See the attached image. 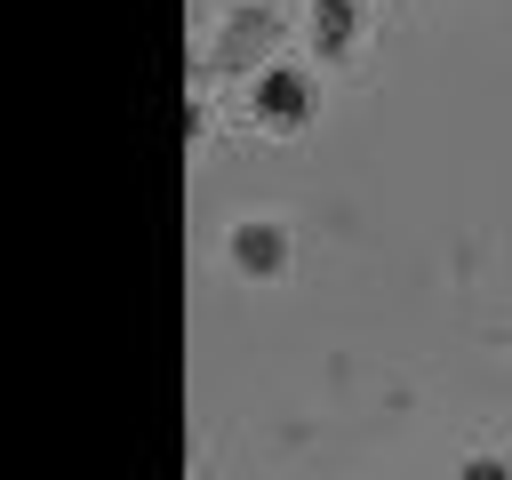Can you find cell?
Segmentation results:
<instances>
[{
    "label": "cell",
    "instance_id": "7a4b0ae2",
    "mask_svg": "<svg viewBox=\"0 0 512 480\" xmlns=\"http://www.w3.org/2000/svg\"><path fill=\"white\" fill-rule=\"evenodd\" d=\"M312 32H320L328 48H344V40H352V16H344V0H328V8H312Z\"/></svg>",
    "mask_w": 512,
    "mask_h": 480
},
{
    "label": "cell",
    "instance_id": "6da1fadb",
    "mask_svg": "<svg viewBox=\"0 0 512 480\" xmlns=\"http://www.w3.org/2000/svg\"><path fill=\"white\" fill-rule=\"evenodd\" d=\"M256 104H264V120H304V80L296 72H264V88H256Z\"/></svg>",
    "mask_w": 512,
    "mask_h": 480
},
{
    "label": "cell",
    "instance_id": "3957f363",
    "mask_svg": "<svg viewBox=\"0 0 512 480\" xmlns=\"http://www.w3.org/2000/svg\"><path fill=\"white\" fill-rule=\"evenodd\" d=\"M240 264H280V240L272 232H240Z\"/></svg>",
    "mask_w": 512,
    "mask_h": 480
}]
</instances>
